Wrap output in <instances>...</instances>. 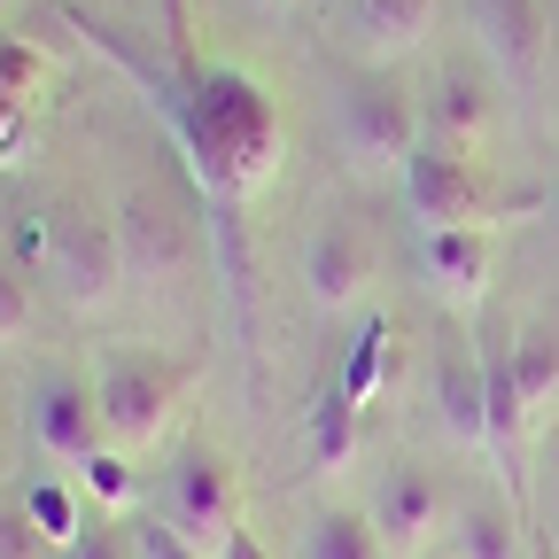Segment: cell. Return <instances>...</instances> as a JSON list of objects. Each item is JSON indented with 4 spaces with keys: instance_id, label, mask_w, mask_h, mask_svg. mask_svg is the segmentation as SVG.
Instances as JSON below:
<instances>
[{
    "instance_id": "obj_1",
    "label": "cell",
    "mask_w": 559,
    "mask_h": 559,
    "mask_svg": "<svg viewBox=\"0 0 559 559\" xmlns=\"http://www.w3.org/2000/svg\"><path fill=\"white\" fill-rule=\"evenodd\" d=\"M164 109H171V132H179L202 194L218 210H241L280 179V109L249 70L210 62L164 94Z\"/></svg>"
},
{
    "instance_id": "obj_2",
    "label": "cell",
    "mask_w": 559,
    "mask_h": 559,
    "mask_svg": "<svg viewBox=\"0 0 559 559\" xmlns=\"http://www.w3.org/2000/svg\"><path fill=\"white\" fill-rule=\"evenodd\" d=\"M334 140H342L349 171L404 179V164H412L419 140H428V124H419V102L389 79V70H366V79H349L342 102H334Z\"/></svg>"
},
{
    "instance_id": "obj_3",
    "label": "cell",
    "mask_w": 559,
    "mask_h": 559,
    "mask_svg": "<svg viewBox=\"0 0 559 559\" xmlns=\"http://www.w3.org/2000/svg\"><path fill=\"white\" fill-rule=\"evenodd\" d=\"M179 389H187V373H179L171 358H156V349H102V366H94L102 436H109L117 451L164 443L171 412H179Z\"/></svg>"
},
{
    "instance_id": "obj_4",
    "label": "cell",
    "mask_w": 559,
    "mask_h": 559,
    "mask_svg": "<svg viewBox=\"0 0 559 559\" xmlns=\"http://www.w3.org/2000/svg\"><path fill=\"white\" fill-rule=\"evenodd\" d=\"M39 272L55 280V296L70 311H109L117 288H124V241H117V218H102V210L70 202L47 218V257Z\"/></svg>"
},
{
    "instance_id": "obj_5",
    "label": "cell",
    "mask_w": 559,
    "mask_h": 559,
    "mask_svg": "<svg viewBox=\"0 0 559 559\" xmlns=\"http://www.w3.org/2000/svg\"><path fill=\"white\" fill-rule=\"evenodd\" d=\"M404 210L419 234H451V226H498V194H489L481 164L466 148H443V140H419L404 164Z\"/></svg>"
},
{
    "instance_id": "obj_6",
    "label": "cell",
    "mask_w": 559,
    "mask_h": 559,
    "mask_svg": "<svg viewBox=\"0 0 559 559\" xmlns=\"http://www.w3.org/2000/svg\"><path fill=\"white\" fill-rule=\"evenodd\" d=\"M194 551L218 559L234 536H241V489H234V466L218 451H187L171 474H164V506H156Z\"/></svg>"
},
{
    "instance_id": "obj_7",
    "label": "cell",
    "mask_w": 559,
    "mask_h": 559,
    "mask_svg": "<svg viewBox=\"0 0 559 559\" xmlns=\"http://www.w3.org/2000/svg\"><path fill=\"white\" fill-rule=\"evenodd\" d=\"M466 24H474V47L489 55V70H498L506 86L544 79V55H551L544 0H466Z\"/></svg>"
},
{
    "instance_id": "obj_8",
    "label": "cell",
    "mask_w": 559,
    "mask_h": 559,
    "mask_svg": "<svg viewBox=\"0 0 559 559\" xmlns=\"http://www.w3.org/2000/svg\"><path fill=\"white\" fill-rule=\"evenodd\" d=\"M443 481L428 474V466H412V459H396L381 481H373V506H366V521H373V536L389 544V559H412V551H428L436 544V528H443Z\"/></svg>"
},
{
    "instance_id": "obj_9",
    "label": "cell",
    "mask_w": 559,
    "mask_h": 559,
    "mask_svg": "<svg viewBox=\"0 0 559 559\" xmlns=\"http://www.w3.org/2000/svg\"><path fill=\"white\" fill-rule=\"evenodd\" d=\"M373 288V234L358 226V218H326L311 226V241H304V296L319 304V311H349Z\"/></svg>"
},
{
    "instance_id": "obj_10",
    "label": "cell",
    "mask_w": 559,
    "mask_h": 559,
    "mask_svg": "<svg viewBox=\"0 0 559 559\" xmlns=\"http://www.w3.org/2000/svg\"><path fill=\"white\" fill-rule=\"evenodd\" d=\"M32 436L47 459H70V466H86L109 436H102V404L86 381H70V373H47L39 396H32Z\"/></svg>"
},
{
    "instance_id": "obj_11",
    "label": "cell",
    "mask_w": 559,
    "mask_h": 559,
    "mask_svg": "<svg viewBox=\"0 0 559 559\" xmlns=\"http://www.w3.org/2000/svg\"><path fill=\"white\" fill-rule=\"evenodd\" d=\"M436 419L459 451H489V366H481V349H466V342L436 349Z\"/></svg>"
},
{
    "instance_id": "obj_12",
    "label": "cell",
    "mask_w": 559,
    "mask_h": 559,
    "mask_svg": "<svg viewBox=\"0 0 559 559\" xmlns=\"http://www.w3.org/2000/svg\"><path fill=\"white\" fill-rule=\"evenodd\" d=\"M419 264H428V288L459 311H474L489 296V272H498V241L489 226H451V234H419Z\"/></svg>"
},
{
    "instance_id": "obj_13",
    "label": "cell",
    "mask_w": 559,
    "mask_h": 559,
    "mask_svg": "<svg viewBox=\"0 0 559 559\" xmlns=\"http://www.w3.org/2000/svg\"><path fill=\"white\" fill-rule=\"evenodd\" d=\"M481 366H489V381H506V389H513L521 428H536V412H544L551 389H559V334H551V326H521L513 342L481 349Z\"/></svg>"
},
{
    "instance_id": "obj_14",
    "label": "cell",
    "mask_w": 559,
    "mask_h": 559,
    "mask_svg": "<svg viewBox=\"0 0 559 559\" xmlns=\"http://www.w3.org/2000/svg\"><path fill=\"white\" fill-rule=\"evenodd\" d=\"M117 241H124V272H148V280L187 272V226L171 218L148 187H132L117 202Z\"/></svg>"
},
{
    "instance_id": "obj_15",
    "label": "cell",
    "mask_w": 559,
    "mask_h": 559,
    "mask_svg": "<svg viewBox=\"0 0 559 559\" xmlns=\"http://www.w3.org/2000/svg\"><path fill=\"white\" fill-rule=\"evenodd\" d=\"M443 0H349V47L366 62H404L428 47Z\"/></svg>"
},
{
    "instance_id": "obj_16",
    "label": "cell",
    "mask_w": 559,
    "mask_h": 559,
    "mask_svg": "<svg viewBox=\"0 0 559 559\" xmlns=\"http://www.w3.org/2000/svg\"><path fill=\"white\" fill-rule=\"evenodd\" d=\"M419 124H428V140L474 156V140L489 132V94H481V79H474V70H443V79L419 94Z\"/></svg>"
},
{
    "instance_id": "obj_17",
    "label": "cell",
    "mask_w": 559,
    "mask_h": 559,
    "mask_svg": "<svg viewBox=\"0 0 559 559\" xmlns=\"http://www.w3.org/2000/svg\"><path fill=\"white\" fill-rule=\"evenodd\" d=\"M396 381H404V334H396L389 319H366L358 342H349V358H342V396L373 404V396H389Z\"/></svg>"
},
{
    "instance_id": "obj_18",
    "label": "cell",
    "mask_w": 559,
    "mask_h": 559,
    "mask_svg": "<svg viewBox=\"0 0 559 559\" xmlns=\"http://www.w3.org/2000/svg\"><path fill=\"white\" fill-rule=\"evenodd\" d=\"M451 551L459 559H528V536H521V513L506 498H474L459 506V528H451Z\"/></svg>"
},
{
    "instance_id": "obj_19",
    "label": "cell",
    "mask_w": 559,
    "mask_h": 559,
    "mask_svg": "<svg viewBox=\"0 0 559 559\" xmlns=\"http://www.w3.org/2000/svg\"><path fill=\"white\" fill-rule=\"evenodd\" d=\"M358 419H366V404L358 396H342V381L311 404V419H304V436H311V466H326V474H342L349 459H358Z\"/></svg>"
},
{
    "instance_id": "obj_20",
    "label": "cell",
    "mask_w": 559,
    "mask_h": 559,
    "mask_svg": "<svg viewBox=\"0 0 559 559\" xmlns=\"http://www.w3.org/2000/svg\"><path fill=\"white\" fill-rule=\"evenodd\" d=\"M24 521L39 528L47 551H70V544L86 536L94 506H86V489H70V481H32V489H24Z\"/></svg>"
},
{
    "instance_id": "obj_21",
    "label": "cell",
    "mask_w": 559,
    "mask_h": 559,
    "mask_svg": "<svg viewBox=\"0 0 559 559\" xmlns=\"http://www.w3.org/2000/svg\"><path fill=\"white\" fill-rule=\"evenodd\" d=\"M304 559H389V544L373 536V521L366 513H319L311 528H304Z\"/></svg>"
},
{
    "instance_id": "obj_22",
    "label": "cell",
    "mask_w": 559,
    "mask_h": 559,
    "mask_svg": "<svg viewBox=\"0 0 559 559\" xmlns=\"http://www.w3.org/2000/svg\"><path fill=\"white\" fill-rule=\"evenodd\" d=\"M79 489H86V506L94 513H124L132 498H140V474H132V451H117V443H102L86 466H79Z\"/></svg>"
},
{
    "instance_id": "obj_23",
    "label": "cell",
    "mask_w": 559,
    "mask_h": 559,
    "mask_svg": "<svg viewBox=\"0 0 559 559\" xmlns=\"http://www.w3.org/2000/svg\"><path fill=\"white\" fill-rule=\"evenodd\" d=\"M132 528V559H210V551H194L164 513H148V521H124Z\"/></svg>"
},
{
    "instance_id": "obj_24",
    "label": "cell",
    "mask_w": 559,
    "mask_h": 559,
    "mask_svg": "<svg viewBox=\"0 0 559 559\" xmlns=\"http://www.w3.org/2000/svg\"><path fill=\"white\" fill-rule=\"evenodd\" d=\"M62 559H132V528H124L117 513H94V521H86V536L70 544Z\"/></svg>"
},
{
    "instance_id": "obj_25",
    "label": "cell",
    "mask_w": 559,
    "mask_h": 559,
    "mask_svg": "<svg viewBox=\"0 0 559 559\" xmlns=\"http://www.w3.org/2000/svg\"><path fill=\"white\" fill-rule=\"evenodd\" d=\"M24 326H32V288H24L16 264H0V349L24 342Z\"/></svg>"
},
{
    "instance_id": "obj_26",
    "label": "cell",
    "mask_w": 559,
    "mask_h": 559,
    "mask_svg": "<svg viewBox=\"0 0 559 559\" xmlns=\"http://www.w3.org/2000/svg\"><path fill=\"white\" fill-rule=\"evenodd\" d=\"M32 86H39V55H32L24 39H0V94H16V102H24Z\"/></svg>"
},
{
    "instance_id": "obj_27",
    "label": "cell",
    "mask_w": 559,
    "mask_h": 559,
    "mask_svg": "<svg viewBox=\"0 0 559 559\" xmlns=\"http://www.w3.org/2000/svg\"><path fill=\"white\" fill-rule=\"evenodd\" d=\"M0 559H39V528L24 521V506H0Z\"/></svg>"
},
{
    "instance_id": "obj_28",
    "label": "cell",
    "mask_w": 559,
    "mask_h": 559,
    "mask_svg": "<svg viewBox=\"0 0 559 559\" xmlns=\"http://www.w3.org/2000/svg\"><path fill=\"white\" fill-rule=\"evenodd\" d=\"M218 559H272V551H264V544H257V536H249V528H241V536H234V544H226V551H218Z\"/></svg>"
},
{
    "instance_id": "obj_29",
    "label": "cell",
    "mask_w": 559,
    "mask_h": 559,
    "mask_svg": "<svg viewBox=\"0 0 559 559\" xmlns=\"http://www.w3.org/2000/svg\"><path fill=\"white\" fill-rule=\"evenodd\" d=\"M171 24H187V0H171Z\"/></svg>"
},
{
    "instance_id": "obj_30",
    "label": "cell",
    "mask_w": 559,
    "mask_h": 559,
    "mask_svg": "<svg viewBox=\"0 0 559 559\" xmlns=\"http://www.w3.org/2000/svg\"><path fill=\"white\" fill-rule=\"evenodd\" d=\"M544 210H551V226H559V187H551V202H544Z\"/></svg>"
},
{
    "instance_id": "obj_31",
    "label": "cell",
    "mask_w": 559,
    "mask_h": 559,
    "mask_svg": "<svg viewBox=\"0 0 559 559\" xmlns=\"http://www.w3.org/2000/svg\"><path fill=\"white\" fill-rule=\"evenodd\" d=\"M257 9H280V0H257Z\"/></svg>"
},
{
    "instance_id": "obj_32",
    "label": "cell",
    "mask_w": 559,
    "mask_h": 559,
    "mask_svg": "<svg viewBox=\"0 0 559 559\" xmlns=\"http://www.w3.org/2000/svg\"><path fill=\"white\" fill-rule=\"evenodd\" d=\"M0 9H9V0H0Z\"/></svg>"
}]
</instances>
